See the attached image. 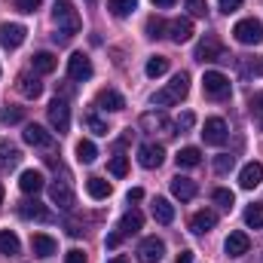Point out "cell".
<instances>
[{
	"mask_svg": "<svg viewBox=\"0 0 263 263\" xmlns=\"http://www.w3.org/2000/svg\"><path fill=\"white\" fill-rule=\"evenodd\" d=\"M233 165H236V156H230V153H220V156L214 159V172H217V175L233 172Z\"/></svg>",
	"mask_w": 263,
	"mask_h": 263,
	"instance_id": "40",
	"label": "cell"
},
{
	"mask_svg": "<svg viewBox=\"0 0 263 263\" xmlns=\"http://www.w3.org/2000/svg\"><path fill=\"white\" fill-rule=\"evenodd\" d=\"M107 9L117 18H126V15H132L138 9V0H107Z\"/></svg>",
	"mask_w": 263,
	"mask_h": 263,
	"instance_id": "31",
	"label": "cell"
},
{
	"mask_svg": "<svg viewBox=\"0 0 263 263\" xmlns=\"http://www.w3.org/2000/svg\"><path fill=\"white\" fill-rule=\"evenodd\" d=\"M175 263H193V251H181V254H178V260Z\"/></svg>",
	"mask_w": 263,
	"mask_h": 263,
	"instance_id": "51",
	"label": "cell"
},
{
	"mask_svg": "<svg viewBox=\"0 0 263 263\" xmlns=\"http://www.w3.org/2000/svg\"><path fill=\"white\" fill-rule=\"evenodd\" d=\"M227 123L220 120V117H211V120H205V129H202V141L205 144H211V147H220L223 141H227Z\"/></svg>",
	"mask_w": 263,
	"mask_h": 263,
	"instance_id": "9",
	"label": "cell"
},
{
	"mask_svg": "<svg viewBox=\"0 0 263 263\" xmlns=\"http://www.w3.org/2000/svg\"><path fill=\"white\" fill-rule=\"evenodd\" d=\"M107 263H129L126 257H114V260H107Z\"/></svg>",
	"mask_w": 263,
	"mask_h": 263,
	"instance_id": "53",
	"label": "cell"
},
{
	"mask_svg": "<svg viewBox=\"0 0 263 263\" xmlns=\"http://www.w3.org/2000/svg\"><path fill=\"white\" fill-rule=\"evenodd\" d=\"M138 162H141L144 168H159V165L165 162V150H162V144H153V141L141 144V147H138Z\"/></svg>",
	"mask_w": 263,
	"mask_h": 263,
	"instance_id": "7",
	"label": "cell"
},
{
	"mask_svg": "<svg viewBox=\"0 0 263 263\" xmlns=\"http://www.w3.org/2000/svg\"><path fill=\"white\" fill-rule=\"evenodd\" d=\"M43 187H46V181H43V172H37V168H28V172H22V178H18V190H22L25 196H37Z\"/></svg>",
	"mask_w": 263,
	"mask_h": 263,
	"instance_id": "11",
	"label": "cell"
},
{
	"mask_svg": "<svg viewBox=\"0 0 263 263\" xmlns=\"http://www.w3.org/2000/svg\"><path fill=\"white\" fill-rule=\"evenodd\" d=\"M67 77H70V80H77V83L89 80V77H92V62H89V55L73 52V55L67 59Z\"/></svg>",
	"mask_w": 263,
	"mask_h": 263,
	"instance_id": "10",
	"label": "cell"
},
{
	"mask_svg": "<svg viewBox=\"0 0 263 263\" xmlns=\"http://www.w3.org/2000/svg\"><path fill=\"white\" fill-rule=\"evenodd\" d=\"M165 257V242L156 239V236H147L141 245H138V260L141 263H159Z\"/></svg>",
	"mask_w": 263,
	"mask_h": 263,
	"instance_id": "4",
	"label": "cell"
},
{
	"mask_svg": "<svg viewBox=\"0 0 263 263\" xmlns=\"http://www.w3.org/2000/svg\"><path fill=\"white\" fill-rule=\"evenodd\" d=\"M49 199H52V205H59V208H70V205H73V193H70V187H67L65 181H55V184L49 187Z\"/></svg>",
	"mask_w": 263,
	"mask_h": 263,
	"instance_id": "24",
	"label": "cell"
},
{
	"mask_svg": "<svg viewBox=\"0 0 263 263\" xmlns=\"http://www.w3.org/2000/svg\"><path fill=\"white\" fill-rule=\"evenodd\" d=\"M18 12H37L40 9V0H12Z\"/></svg>",
	"mask_w": 263,
	"mask_h": 263,
	"instance_id": "45",
	"label": "cell"
},
{
	"mask_svg": "<svg viewBox=\"0 0 263 263\" xmlns=\"http://www.w3.org/2000/svg\"><path fill=\"white\" fill-rule=\"evenodd\" d=\"M25 37H28V28L25 25H9V22H3L0 25V46L3 49H18L22 43H25Z\"/></svg>",
	"mask_w": 263,
	"mask_h": 263,
	"instance_id": "5",
	"label": "cell"
},
{
	"mask_svg": "<svg viewBox=\"0 0 263 263\" xmlns=\"http://www.w3.org/2000/svg\"><path fill=\"white\" fill-rule=\"evenodd\" d=\"M141 199H144V190H141V187L129 190V202H141Z\"/></svg>",
	"mask_w": 263,
	"mask_h": 263,
	"instance_id": "50",
	"label": "cell"
},
{
	"mask_svg": "<svg viewBox=\"0 0 263 263\" xmlns=\"http://www.w3.org/2000/svg\"><path fill=\"white\" fill-rule=\"evenodd\" d=\"M0 205H3V184H0Z\"/></svg>",
	"mask_w": 263,
	"mask_h": 263,
	"instance_id": "54",
	"label": "cell"
},
{
	"mask_svg": "<svg viewBox=\"0 0 263 263\" xmlns=\"http://www.w3.org/2000/svg\"><path fill=\"white\" fill-rule=\"evenodd\" d=\"M18 251H22V242H18V236H15L12 230H0V254L12 257V254H18Z\"/></svg>",
	"mask_w": 263,
	"mask_h": 263,
	"instance_id": "27",
	"label": "cell"
},
{
	"mask_svg": "<svg viewBox=\"0 0 263 263\" xmlns=\"http://www.w3.org/2000/svg\"><path fill=\"white\" fill-rule=\"evenodd\" d=\"M141 126H144L147 132H156V129H159L162 135H175V129H178V126H175L165 114H156V110H153V114H144V117H141Z\"/></svg>",
	"mask_w": 263,
	"mask_h": 263,
	"instance_id": "14",
	"label": "cell"
},
{
	"mask_svg": "<svg viewBox=\"0 0 263 263\" xmlns=\"http://www.w3.org/2000/svg\"><path fill=\"white\" fill-rule=\"evenodd\" d=\"M141 227H144V214H141L138 208H132V211H126V214L120 217V233H123V236H135Z\"/></svg>",
	"mask_w": 263,
	"mask_h": 263,
	"instance_id": "23",
	"label": "cell"
},
{
	"mask_svg": "<svg viewBox=\"0 0 263 263\" xmlns=\"http://www.w3.org/2000/svg\"><path fill=\"white\" fill-rule=\"evenodd\" d=\"M77 159H80L83 165L95 162V159H98V147H95L92 141H80V144H77Z\"/></svg>",
	"mask_w": 263,
	"mask_h": 263,
	"instance_id": "33",
	"label": "cell"
},
{
	"mask_svg": "<svg viewBox=\"0 0 263 263\" xmlns=\"http://www.w3.org/2000/svg\"><path fill=\"white\" fill-rule=\"evenodd\" d=\"M83 123H86V129L92 132V135H107V123H101V120H98L95 114H89V117H86Z\"/></svg>",
	"mask_w": 263,
	"mask_h": 263,
	"instance_id": "43",
	"label": "cell"
},
{
	"mask_svg": "<svg viewBox=\"0 0 263 263\" xmlns=\"http://www.w3.org/2000/svg\"><path fill=\"white\" fill-rule=\"evenodd\" d=\"M0 73H3V70H0Z\"/></svg>",
	"mask_w": 263,
	"mask_h": 263,
	"instance_id": "56",
	"label": "cell"
},
{
	"mask_svg": "<svg viewBox=\"0 0 263 263\" xmlns=\"http://www.w3.org/2000/svg\"><path fill=\"white\" fill-rule=\"evenodd\" d=\"M196 59H199V62H230L217 37H205V40H199V46H196Z\"/></svg>",
	"mask_w": 263,
	"mask_h": 263,
	"instance_id": "6",
	"label": "cell"
},
{
	"mask_svg": "<svg viewBox=\"0 0 263 263\" xmlns=\"http://www.w3.org/2000/svg\"><path fill=\"white\" fill-rule=\"evenodd\" d=\"M233 37L242 46H257V43H263V22L260 18H242V22H236Z\"/></svg>",
	"mask_w": 263,
	"mask_h": 263,
	"instance_id": "2",
	"label": "cell"
},
{
	"mask_svg": "<svg viewBox=\"0 0 263 263\" xmlns=\"http://www.w3.org/2000/svg\"><path fill=\"white\" fill-rule=\"evenodd\" d=\"M144 70H147V77H153V80H156V77H162V73L168 70V59H165V55H153V59L147 62Z\"/></svg>",
	"mask_w": 263,
	"mask_h": 263,
	"instance_id": "35",
	"label": "cell"
},
{
	"mask_svg": "<svg viewBox=\"0 0 263 263\" xmlns=\"http://www.w3.org/2000/svg\"><path fill=\"white\" fill-rule=\"evenodd\" d=\"M165 31H168V40H175V43L193 40V22H190V18H172V22L165 25Z\"/></svg>",
	"mask_w": 263,
	"mask_h": 263,
	"instance_id": "13",
	"label": "cell"
},
{
	"mask_svg": "<svg viewBox=\"0 0 263 263\" xmlns=\"http://www.w3.org/2000/svg\"><path fill=\"white\" fill-rule=\"evenodd\" d=\"M214 202H217L220 208H233L236 196H233V190H223V187H217V190H214Z\"/></svg>",
	"mask_w": 263,
	"mask_h": 263,
	"instance_id": "44",
	"label": "cell"
},
{
	"mask_svg": "<svg viewBox=\"0 0 263 263\" xmlns=\"http://www.w3.org/2000/svg\"><path fill=\"white\" fill-rule=\"evenodd\" d=\"M214 223H217V214L214 211H208V208H202V211H196L193 217H190V230L193 233H208V230H214Z\"/></svg>",
	"mask_w": 263,
	"mask_h": 263,
	"instance_id": "20",
	"label": "cell"
},
{
	"mask_svg": "<svg viewBox=\"0 0 263 263\" xmlns=\"http://www.w3.org/2000/svg\"><path fill=\"white\" fill-rule=\"evenodd\" d=\"M184 6L190 9L193 18H205L208 15V0H184Z\"/></svg>",
	"mask_w": 263,
	"mask_h": 263,
	"instance_id": "41",
	"label": "cell"
},
{
	"mask_svg": "<svg viewBox=\"0 0 263 263\" xmlns=\"http://www.w3.org/2000/svg\"><path fill=\"white\" fill-rule=\"evenodd\" d=\"M86 3H89V6H92V3H98V0H86Z\"/></svg>",
	"mask_w": 263,
	"mask_h": 263,
	"instance_id": "55",
	"label": "cell"
},
{
	"mask_svg": "<svg viewBox=\"0 0 263 263\" xmlns=\"http://www.w3.org/2000/svg\"><path fill=\"white\" fill-rule=\"evenodd\" d=\"M153 3H156V6H159V9H168V6H175V3H178V0H153Z\"/></svg>",
	"mask_w": 263,
	"mask_h": 263,
	"instance_id": "52",
	"label": "cell"
},
{
	"mask_svg": "<svg viewBox=\"0 0 263 263\" xmlns=\"http://www.w3.org/2000/svg\"><path fill=\"white\" fill-rule=\"evenodd\" d=\"M199 162H202V150H199V147H184V150L178 153V165H181V168H196Z\"/></svg>",
	"mask_w": 263,
	"mask_h": 263,
	"instance_id": "32",
	"label": "cell"
},
{
	"mask_svg": "<svg viewBox=\"0 0 263 263\" xmlns=\"http://www.w3.org/2000/svg\"><path fill=\"white\" fill-rule=\"evenodd\" d=\"M172 193L181 199V202H190V199L196 196V181H190V178H181V175H178V178L172 181Z\"/></svg>",
	"mask_w": 263,
	"mask_h": 263,
	"instance_id": "25",
	"label": "cell"
},
{
	"mask_svg": "<svg viewBox=\"0 0 263 263\" xmlns=\"http://www.w3.org/2000/svg\"><path fill=\"white\" fill-rule=\"evenodd\" d=\"M18 214H22V217H28V220H31V217H34V220H49V217H52L40 202H22Z\"/></svg>",
	"mask_w": 263,
	"mask_h": 263,
	"instance_id": "29",
	"label": "cell"
},
{
	"mask_svg": "<svg viewBox=\"0 0 263 263\" xmlns=\"http://www.w3.org/2000/svg\"><path fill=\"white\" fill-rule=\"evenodd\" d=\"M110 190H114V187H110V181H104V178H89V181H86V193L92 199H107Z\"/></svg>",
	"mask_w": 263,
	"mask_h": 263,
	"instance_id": "28",
	"label": "cell"
},
{
	"mask_svg": "<svg viewBox=\"0 0 263 263\" xmlns=\"http://www.w3.org/2000/svg\"><path fill=\"white\" fill-rule=\"evenodd\" d=\"M150 104H153V107H172V104H178V101L168 95V89H159V92H153Z\"/></svg>",
	"mask_w": 263,
	"mask_h": 263,
	"instance_id": "42",
	"label": "cell"
},
{
	"mask_svg": "<svg viewBox=\"0 0 263 263\" xmlns=\"http://www.w3.org/2000/svg\"><path fill=\"white\" fill-rule=\"evenodd\" d=\"M59 67V59L52 52H37L34 55V73H52Z\"/></svg>",
	"mask_w": 263,
	"mask_h": 263,
	"instance_id": "30",
	"label": "cell"
},
{
	"mask_svg": "<svg viewBox=\"0 0 263 263\" xmlns=\"http://www.w3.org/2000/svg\"><path fill=\"white\" fill-rule=\"evenodd\" d=\"M123 239H126V236H123L120 230H117V233H110V236H107V248H117V245H120Z\"/></svg>",
	"mask_w": 263,
	"mask_h": 263,
	"instance_id": "49",
	"label": "cell"
},
{
	"mask_svg": "<svg viewBox=\"0 0 263 263\" xmlns=\"http://www.w3.org/2000/svg\"><path fill=\"white\" fill-rule=\"evenodd\" d=\"M165 89H168V95H172L175 101H184V98H187V92H190V73H187V70L175 73V77H172V83H168Z\"/></svg>",
	"mask_w": 263,
	"mask_h": 263,
	"instance_id": "19",
	"label": "cell"
},
{
	"mask_svg": "<svg viewBox=\"0 0 263 263\" xmlns=\"http://www.w3.org/2000/svg\"><path fill=\"white\" fill-rule=\"evenodd\" d=\"M95 104H98L101 110H107V114H117V110L126 107V101H123V95H120L117 89H101V92L95 95Z\"/></svg>",
	"mask_w": 263,
	"mask_h": 263,
	"instance_id": "15",
	"label": "cell"
},
{
	"mask_svg": "<svg viewBox=\"0 0 263 263\" xmlns=\"http://www.w3.org/2000/svg\"><path fill=\"white\" fill-rule=\"evenodd\" d=\"M193 123H196V117H193V114H181V120H178L175 126H178V129H193Z\"/></svg>",
	"mask_w": 263,
	"mask_h": 263,
	"instance_id": "48",
	"label": "cell"
},
{
	"mask_svg": "<svg viewBox=\"0 0 263 263\" xmlns=\"http://www.w3.org/2000/svg\"><path fill=\"white\" fill-rule=\"evenodd\" d=\"M245 223L251 227V230H263V205H248L245 208Z\"/></svg>",
	"mask_w": 263,
	"mask_h": 263,
	"instance_id": "34",
	"label": "cell"
},
{
	"mask_svg": "<svg viewBox=\"0 0 263 263\" xmlns=\"http://www.w3.org/2000/svg\"><path fill=\"white\" fill-rule=\"evenodd\" d=\"M65 263H86V254H83L80 248H70L65 254Z\"/></svg>",
	"mask_w": 263,
	"mask_h": 263,
	"instance_id": "46",
	"label": "cell"
},
{
	"mask_svg": "<svg viewBox=\"0 0 263 263\" xmlns=\"http://www.w3.org/2000/svg\"><path fill=\"white\" fill-rule=\"evenodd\" d=\"M248 107H251V117H254V123L263 129V92H254V95H251Z\"/></svg>",
	"mask_w": 263,
	"mask_h": 263,
	"instance_id": "38",
	"label": "cell"
},
{
	"mask_svg": "<svg viewBox=\"0 0 263 263\" xmlns=\"http://www.w3.org/2000/svg\"><path fill=\"white\" fill-rule=\"evenodd\" d=\"M217 6H220L227 15H230V12H236V9L242 6V0H217Z\"/></svg>",
	"mask_w": 263,
	"mask_h": 263,
	"instance_id": "47",
	"label": "cell"
},
{
	"mask_svg": "<svg viewBox=\"0 0 263 263\" xmlns=\"http://www.w3.org/2000/svg\"><path fill=\"white\" fill-rule=\"evenodd\" d=\"M18 92H22L25 98H40V95H43L40 77H37V73H34V77H31V73H22V77H18Z\"/></svg>",
	"mask_w": 263,
	"mask_h": 263,
	"instance_id": "21",
	"label": "cell"
},
{
	"mask_svg": "<svg viewBox=\"0 0 263 263\" xmlns=\"http://www.w3.org/2000/svg\"><path fill=\"white\" fill-rule=\"evenodd\" d=\"M107 168H110L114 178H126V175H129V159H126V156H114Z\"/></svg>",
	"mask_w": 263,
	"mask_h": 263,
	"instance_id": "39",
	"label": "cell"
},
{
	"mask_svg": "<svg viewBox=\"0 0 263 263\" xmlns=\"http://www.w3.org/2000/svg\"><path fill=\"white\" fill-rule=\"evenodd\" d=\"M260 181H263V165L260 162H248V165L242 168V175H239V187H242V190H254Z\"/></svg>",
	"mask_w": 263,
	"mask_h": 263,
	"instance_id": "17",
	"label": "cell"
},
{
	"mask_svg": "<svg viewBox=\"0 0 263 263\" xmlns=\"http://www.w3.org/2000/svg\"><path fill=\"white\" fill-rule=\"evenodd\" d=\"M165 25H168V22L156 18V15H153V18H147V37H150V40H159V37H165Z\"/></svg>",
	"mask_w": 263,
	"mask_h": 263,
	"instance_id": "37",
	"label": "cell"
},
{
	"mask_svg": "<svg viewBox=\"0 0 263 263\" xmlns=\"http://www.w3.org/2000/svg\"><path fill=\"white\" fill-rule=\"evenodd\" d=\"M22 138H25V144H31V147H52V135L43 129V126H37V123L25 126Z\"/></svg>",
	"mask_w": 263,
	"mask_h": 263,
	"instance_id": "16",
	"label": "cell"
},
{
	"mask_svg": "<svg viewBox=\"0 0 263 263\" xmlns=\"http://www.w3.org/2000/svg\"><path fill=\"white\" fill-rule=\"evenodd\" d=\"M52 18H55L59 31L67 34V37H73V34L80 31V15H77V9H73V3H70V0H55Z\"/></svg>",
	"mask_w": 263,
	"mask_h": 263,
	"instance_id": "1",
	"label": "cell"
},
{
	"mask_svg": "<svg viewBox=\"0 0 263 263\" xmlns=\"http://www.w3.org/2000/svg\"><path fill=\"white\" fill-rule=\"evenodd\" d=\"M248 248H251V239H248V233H242V230L230 233L227 242H223L227 257H242V254H248Z\"/></svg>",
	"mask_w": 263,
	"mask_h": 263,
	"instance_id": "12",
	"label": "cell"
},
{
	"mask_svg": "<svg viewBox=\"0 0 263 263\" xmlns=\"http://www.w3.org/2000/svg\"><path fill=\"white\" fill-rule=\"evenodd\" d=\"M49 126L59 132V135H65V132L70 129V107H67V101L55 98V101L49 104Z\"/></svg>",
	"mask_w": 263,
	"mask_h": 263,
	"instance_id": "8",
	"label": "cell"
},
{
	"mask_svg": "<svg viewBox=\"0 0 263 263\" xmlns=\"http://www.w3.org/2000/svg\"><path fill=\"white\" fill-rule=\"evenodd\" d=\"M153 217H156L159 223H172V220H175V205H172L168 199L156 196L153 199Z\"/></svg>",
	"mask_w": 263,
	"mask_h": 263,
	"instance_id": "26",
	"label": "cell"
},
{
	"mask_svg": "<svg viewBox=\"0 0 263 263\" xmlns=\"http://www.w3.org/2000/svg\"><path fill=\"white\" fill-rule=\"evenodd\" d=\"M22 120H25V110L22 107H3V114H0V126H15Z\"/></svg>",
	"mask_w": 263,
	"mask_h": 263,
	"instance_id": "36",
	"label": "cell"
},
{
	"mask_svg": "<svg viewBox=\"0 0 263 263\" xmlns=\"http://www.w3.org/2000/svg\"><path fill=\"white\" fill-rule=\"evenodd\" d=\"M18 162H22V150L12 147V144H6V141H0V172L15 168Z\"/></svg>",
	"mask_w": 263,
	"mask_h": 263,
	"instance_id": "22",
	"label": "cell"
},
{
	"mask_svg": "<svg viewBox=\"0 0 263 263\" xmlns=\"http://www.w3.org/2000/svg\"><path fill=\"white\" fill-rule=\"evenodd\" d=\"M202 89H205L208 98H227L230 95V77H223L220 70H205Z\"/></svg>",
	"mask_w": 263,
	"mask_h": 263,
	"instance_id": "3",
	"label": "cell"
},
{
	"mask_svg": "<svg viewBox=\"0 0 263 263\" xmlns=\"http://www.w3.org/2000/svg\"><path fill=\"white\" fill-rule=\"evenodd\" d=\"M31 248H34V254H37V257H52V254L59 251V242H55L52 236H46V233H34Z\"/></svg>",
	"mask_w": 263,
	"mask_h": 263,
	"instance_id": "18",
	"label": "cell"
}]
</instances>
